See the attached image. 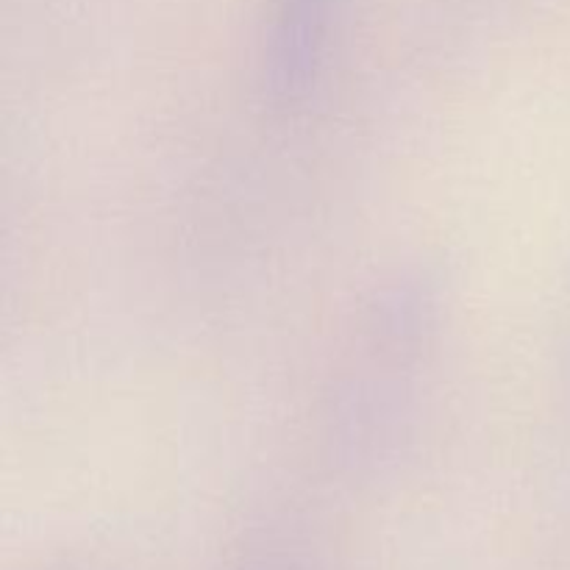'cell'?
I'll use <instances>...</instances> for the list:
<instances>
[]
</instances>
